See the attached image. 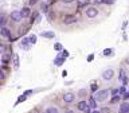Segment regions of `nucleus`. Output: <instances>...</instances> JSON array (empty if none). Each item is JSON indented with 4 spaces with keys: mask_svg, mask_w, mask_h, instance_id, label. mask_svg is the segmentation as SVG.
I'll list each match as a JSON object with an SVG mask.
<instances>
[{
    "mask_svg": "<svg viewBox=\"0 0 129 113\" xmlns=\"http://www.w3.org/2000/svg\"><path fill=\"white\" fill-rule=\"evenodd\" d=\"M90 89H92V92L97 93V92H98V85H97V83H92V86H90Z\"/></svg>",
    "mask_w": 129,
    "mask_h": 113,
    "instance_id": "obj_18",
    "label": "nucleus"
},
{
    "mask_svg": "<svg viewBox=\"0 0 129 113\" xmlns=\"http://www.w3.org/2000/svg\"><path fill=\"white\" fill-rule=\"evenodd\" d=\"M109 96V90H98V92L95 93L94 98L97 100V102H102V101H105Z\"/></svg>",
    "mask_w": 129,
    "mask_h": 113,
    "instance_id": "obj_1",
    "label": "nucleus"
},
{
    "mask_svg": "<svg viewBox=\"0 0 129 113\" xmlns=\"http://www.w3.org/2000/svg\"><path fill=\"white\" fill-rule=\"evenodd\" d=\"M112 93H113V94H114V96H117V93H120V92H118V89H114V90H113Z\"/></svg>",
    "mask_w": 129,
    "mask_h": 113,
    "instance_id": "obj_31",
    "label": "nucleus"
},
{
    "mask_svg": "<svg viewBox=\"0 0 129 113\" xmlns=\"http://www.w3.org/2000/svg\"><path fill=\"white\" fill-rule=\"evenodd\" d=\"M93 113H100L98 110H93Z\"/></svg>",
    "mask_w": 129,
    "mask_h": 113,
    "instance_id": "obj_37",
    "label": "nucleus"
},
{
    "mask_svg": "<svg viewBox=\"0 0 129 113\" xmlns=\"http://www.w3.org/2000/svg\"><path fill=\"white\" fill-rule=\"evenodd\" d=\"M89 105L92 106V109L97 110V100H95L94 97H90V100H89Z\"/></svg>",
    "mask_w": 129,
    "mask_h": 113,
    "instance_id": "obj_13",
    "label": "nucleus"
},
{
    "mask_svg": "<svg viewBox=\"0 0 129 113\" xmlns=\"http://www.w3.org/2000/svg\"><path fill=\"white\" fill-rule=\"evenodd\" d=\"M23 101H26V94H23V96H20L18 98V102H23Z\"/></svg>",
    "mask_w": 129,
    "mask_h": 113,
    "instance_id": "obj_25",
    "label": "nucleus"
},
{
    "mask_svg": "<svg viewBox=\"0 0 129 113\" xmlns=\"http://www.w3.org/2000/svg\"><path fill=\"white\" fill-rule=\"evenodd\" d=\"M78 109L82 110V112H85V113H93L92 110V106L89 105L86 101H81V102H78Z\"/></svg>",
    "mask_w": 129,
    "mask_h": 113,
    "instance_id": "obj_2",
    "label": "nucleus"
},
{
    "mask_svg": "<svg viewBox=\"0 0 129 113\" xmlns=\"http://www.w3.org/2000/svg\"><path fill=\"white\" fill-rule=\"evenodd\" d=\"M63 61H64V58H55L54 63H55V65H58V66H61L62 63H63Z\"/></svg>",
    "mask_w": 129,
    "mask_h": 113,
    "instance_id": "obj_16",
    "label": "nucleus"
},
{
    "mask_svg": "<svg viewBox=\"0 0 129 113\" xmlns=\"http://www.w3.org/2000/svg\"><path fill=\"white\" fill-rule=\"evenodd\" d=\"M0 22H1L0 24L3 26V24H4V22H6V16H4V15H1V18H0Z\"/></svg>",
    "mask_w": 129,
    "mask_h": 113,
    "instance_id": "obj_26",
    "label": "nucleus"
},
{
    "mask_svg": "<svg viewBox=\"0 0 129 113\" xmlns=\"http://www.w3.org/2000/svg\"><path fill=\"white\" fill-rule=\"evenodd\" d=\"M126 63H128V65H129V58H126Z\"/></svg>",
    "mask_w": 129,
    "mask_h": 113,
    "instance_id": "obj_38",
    "label": "nucleus"
},
{
    "mask_svg": "<svg viewBox=\"0 0 129 113\" xmlns=\"http://www.w3.org/2000/svg\"><path fill=\"white\" fill-rule=\"evenodd\" d=\"M22 12L20 11H14V12H11V19L12 20H15V22H19L22 19Z\"/></svg>",
    "mask_w": 129,
    "mask_h": 113,
    "instance_id": "obj_7",
    "label": "nucleus"
},
{
    "mask_svg": "<svg viewBox=\"0 0 129 113\" xmlns=\"http://www.w3.org/2000/svg\"><path fill=\"white\" fill-rule=\"evenodd\" d=\"M0 34H1V36L3 38H10L11 36V32H10V30H8L7 27H1V30H0Z\"/></svg>",
    "mask_w": 129,
    "mask_h": 113,
    "instance_id": "obj_11",
    "label": "nucleus"
},
{
    "mask_svg": "<svg viewBox=\"0 0 129 113\" xmlns=\"http://www.w3.org/2000/svg\"><path fill=\"white\" fill-rule=\"evenodd\" d=\"M74 98H75V96H74V94H73L71 92H67V93H64V96H63V100H64V102H67V104L73 102V101H74Z\"/></svg>",
    "mask_w": 129,
    "mask_h": 113,
    "instance_id": "obj_4",
    "label": "nucleus"
},
{
    "mask_svg": "<svg viewBox=\"0 0 129 113\" xmlns=\"http://www.w3.org/2000/svg\"><path fill=\"white\" fill-rule=\"evenodd\" d=\"M36 3V0H30V4H35Z\"/></svg>",
    "mask_w": 129,
    "mask_h": 113,
    "instance_id": "obj_34",
    "label": "nucleus"
},
{
    "mask_svg": "<svg viewBox=\"0 0 129 113\" xmlns=\"http://www.w3.org/2000/svg\"><path fill=\"white\" fill-rule=\"evenodd\" d=\"M120 93H126V88H125V86H121V89H120Z\"/></svg>",
    "mask_w": 129,
    "mask_h": 113,
    "instance_id": "obj_27",
    "label": "nucleus"
},
{
    "mask_svg": "<svg viewBox=\"0 0 129 113\" xmlns=\"http://www.w3.org/2000/svg\"><path fill=\"white\" fill-rule=\"evenodd\" d=\"M30 39H27V38H24V39H22V42H20V48H24V50H28L30 48Z\"/></svg>",
    "mask_w": 129,
    "mask_h": 113,
    "instance_id": "obj_9",
    "label": "nucleus"
},
{
    "mask_svg": "<svg viewBox=\"0 0 129 113\" xmlns=\"http://www.w3.org/2000/svg\"><path fill=\"white\" fill-rule=\"evenodd\" d=\"M112 50H110V48H106V50H104V55H105V57H108V55H110L112 54Z\"/></svg>",
    "mask_w": 129,
    "mask_h": 113,
    "instance_id": "obj_22",
    "label": "nucleus"
},
{
    "mask_svg": "<svg viewBox=\"0 0 129 113\" xmlns=\"http://www.w3.org/2000/svg\"><path fill=\"white\" fill-rule=\"evenodd\" d=\"M88 61H89V62H92V61H93V54H90V55L88 57Z\"/></svg>",
    "mask_w": 129,
    "mask_h": 113,
    "instance_id": "obj_28",
    "label": "nucleus"
},
{
    "mask_svg": "<svg viewBox=\"0 0 129 113\" xmlns=\"http://www.w3.org/2000/svg\"><path fill=\"white\" fill-rule=\"evenodd\" d=\"M54 47H55V50H57V51H61V50H62V45H61V43H55Z\"/></svg>",
    "mask_w": 129,
    "mask_h": 113,
    "instance_id": "obj_24",
    "label": "nucleus"
},
{
    "mask_svg": "<svg viewBox=\"0 0 129 113\" xmlns=\"http://www.w3.org/2000/svg\"><path fill=\"white\" fill-rule=\"evenodd\" d=\"M97 14H98L97 8L90 7V8H88V10H86V16H88V18H95V16H97Z\"/></svg>",
    "mask_w": 129,
    "mask_h": 113,
    "instance_id": "obj_5",
    "label": "nucleus"
},
{
    "mask_svg": "<svg viewBox=\"0 0 129 113\" xmlns=\"http://www.w3.org/2000/svg\"><path fill=\"white\" fill-rule=\"evenodd\" d=\"M14 66H15V69L19 67V57L16 54H14Z\"/></svg>",
    "mask_w": 129,
    "mask_h": 113,
    "instance_id": "obj_15",
    "label": "nucleus"
},
{
    "mask_svg": "<svg viewBox=\"0 0 129 113\" xmlns=\"http://www.w3.org/2000/svg\"><path fill=\"white\" fill-rule=\"evenodd\" d=\"M88 3H90L89 0H78V6H79V7H83V6L88 4Z\"/></svg>",
    "mask_w": 129,
    "mask_h": 113,
    "instance_id": "obj_19",
    "label": "nucleus"
},
{
    "mask_svg": "<svg viewBox=\"0 0 129 113\" xmlns=\"http://www.w3.org/2000/svg\"><path fill=\"white\" fill-rule=\"evenodd\" d=\"M66 113H75V112H73V110H67Z\"/></svg>",
    "mask_w": 129,
    "mask_h": 113,
    "instance_id": "obj_36",
    "label": "nucleus"
},
{
    "mask_svg": "<svg viewBox=\"0 0 129 113\" xmlns=\"http://www.w3.org/2000/svg\"><path fill=\"white\" fill-rule=\"evenodd\" d=\"M120 81L124 83V86L128 83V77H126V73L125 70H120Z\"/></svg>",
    "mask_w": 129,
    "mask_h": 113,
    "instance_id": "obj_10",
    "label": "nucleus"
},
{
    "mask_svg": "<svg viewBox=\"0 0 129 113\" xmlns=\"http://www.w3.org/2000/svg\"><path fill=\"white\" fill-rule=\"evenodd\" d=\"M8 61V57H7V55H4V57H3V62H4V63H6V62H7Z\"/></svg>",
    "mask_w": 129,
    "mask_h": 113,
    "instance_id": "obj_30",
    "label": "nucleus"
},
{
    "mask_svg": "<svg viewBox=\"0 0 129 113\" xmlns=\"http://www.w3.org/2000/svg\"><path fill=\"white\" fill-rule=\"evenodd\" d=\"M20 12H22V16H23V18H27V16H30V12H31V11H30V8L26 7V8H23Z\"/></svg>",
    "mask_w": 129,
    "mask_h": 113,
    "instance_id": "obj_14",
    "label": "nucleus"
},
{
    "mask_svg": "<svg viewBox=\"0 0 129 113\" xmlns=\"http://www.w3.org/2000/svg\"><path fill=\"white\" fill-rule=\"evenodd\" d=\"M124 98H125V100H128V98H129V92H126L125 94H124Z\"/></svg>",
    "mask_w": 129,
    "mask_h": 113,
    "instance_id": "obj_29",
    "label": "nucleus"
},
{
    "mask_svg": "<svg viewBox=\"0 0 129 113\" xmlns=\"http://www.w3.org/2000/svg\"><path fill=\"white\" fill-rule=\"evenodd\" d=\"M41 35L43 38H47V39H53V38L55 36V34H54V32H51V31H43Z\"/></svg>",
    "mask_w": 129,
    "mask_h": 113,
    "instance_id": "obj_12",
    "label": "nucleus"
},
{
    "mask_svg": "<svg viewBox=\"0 0 129 113\" xmlns=\"http://www.w3.org/2000/svg\"><path fill=\"white\" fill-rule=\"evenodd\" d=\"M120 100H121V98H120V94H118V96H113V98L110 100V102H112V104H116V102H118Z\"/></svg>",
    "mask_w": 129,
    "mask_h": 113,
    "instance_id": "obj_17",
    "label": "nucleus"
},
{
    "mask_svg": "<svg viewBox=\"0 0 129 113\" xmlns=\"http://www.w3.org/2000/svg\"><path fill=\"white\" fill-rule=\"evenodd\" d=\"M113 75H114V71H113L112 69H106L105 71L102 73V78L105 79V81H109V79L113 78Z\"/></svg>",
    "mask_w": 129,
    "mask_h": 113,
    "instance_id": "obj_3",
    "label": "nucleus"
},
{
    "mask_svg": "<svg viewBox=\"0 0 129 113\" xmlns=\"http://www.w3.org/2000/svg\"><path fill=\"white\" fill-rule=\"evenodd\" d=\"M61 57H62V58H67V57H69V51H67V50H63L62 54H61Z\"/></svg>",
    "mask_w": 129,
    "mask_h": 113,
    "instance_id": "obj_23",
    "label": "nucleus"
},
{
    "mask_svg": "<svg viewBox=\"0 0 129 113\" xmlns=\"http://www.w3.org/2000/svg\"><path fill=\"white\" fill-rule=\"evenodd\" d=\"M42 10H43V11H47V6H46V4H43V6H42Z\"/></svg>",
    "mask_w": 129,
    "mask_h": 113,
    "instance_id": "obj_32",
    "label": "nucleus"
},
{
    "mask_svg": "<svg viewBox=\"0 0 129 113\" xmlns=\"http://www.w3.org/2000/svg\"><path fill=\"white\" fill-rule=\"evenodd\" d=\"M77 22V18L74 16V15H67V16H64L63 19V23L64 24H73Z\"/></svg>",
    "mask_w": 129,
    "mask_h": 113,
    "instance_id": "obj_6",
    "label": "nucleus"
},
{
    "mask_svg": "<svg viewBox=\"0 0 129 113\" xmlns=\"http://www.w3.org/2000/svg\"><path fill=\"white\" fill-rule=\"evenodd\" d=\"M118 113H129V102H122L118 108Z\"/></svg>",
    "mask_w": 129,
    "mask_h": 113,
    "instance_id": "obj_8",
    "label": "nucleus"
},
{
    "mask_svg": "<svg viewBox=\"0 0 129 113\" xmlns=\"http://www.w3.org/2000/svg\"><path fill=\"white\" fill-rule=\"evenodd\" d=\"M102 113H109V110H108V108H104V110H102Z\"/></svg>",
    "mask_w": 129,
    "mask_h": 113,
    "instance_id": "obj_33",
    "label": "nucleus"
},
{
    "mask_svg": "<svg viewBox=\"0 0 129 113\" xmlns=\"http://www.w3.org/2000/svg\"><path fill=\"white\" fill-rule=\"evenodd\" d=\"M28 39H30V42L32 43V45H35V43H36V36H35V35H31Z\"/></svg>",
    "mask_w": 129,
    "mask_h": 113,
    "instance_id": "obj_21",
    "label": "nucleus"
},
{
    "mask_svg": "<svg viewBox=\"0 0 129 113\" xmlns=\"http://www.w3.org/2000/svg\"><path fill=\"white\" fill-rule=\"evenodd\" d=\"M46 113H58V109L51 106V108H48V109H47V112H46Z\"/></svg>",
    "mask_w": 129,
    "mask_h": 113,
    "instance_id": "obj_20",
    "label": "nucleus"
},
{
    "mask_svg": "<svg viewBox=\"0 0 129 113\" xmlns=\"http://www.w3.org/2000/svg\"><path fill=\"white\" fill-rule=\"evenodd\" d=\"M64 3H71V1H74V0H63Z\"/></svg>",
    "mask_w": 129,
    "mask_h": 113,
    "instance_id": "obj_35",
    "label": "nucleus"
}]
</instances>
